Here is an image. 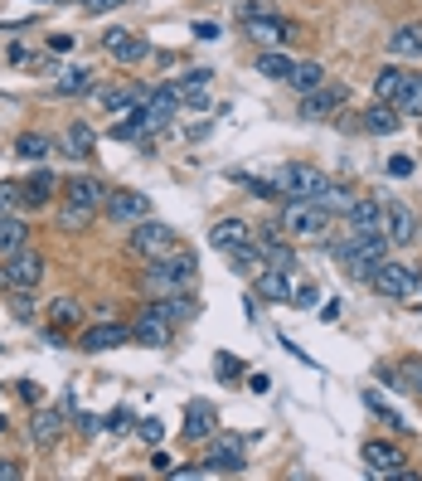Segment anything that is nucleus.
I'll use <instances>...</instances> for the list:
<instances>
[{"label": "nucleus", "instance_id": "1", "mask_svg": "<svg viewBox=\"0 0 422 481\" xmlns=\"http://www.w3.org/2000/svg\"><path fill=\"white\" fill-rule=\"evenodd\" d=\"M195 272H199V258L189 254V248H180V254L151 258V263H146V272H141V287H146L151 297L189 292V287H195Z\"/></svg>", "mask_w": 422, "mask_h": 481}, {"label": "nucleus", "instance_id": "2", "mask_svg": "<svg viewBox=\"0 0 422 481\" xmlns=\"http://www.w3.org/2000/svg\"><path fill=\"white\" fill-rule=\"evenodd\" d=\"M389 234H345L340 244H335V258H340V268L349 278H374L379 272V263L389 258Z\"/></svg>", "mask_w": 422, "mask_h": 481}, {"label": "nucleus", "instance_id": "3", "mask_svg": "<svg viewBox=\"0 0 422 481\" xmlns=\"http://www.w3.org/2000/svg\"><path fill=\"white\" fill-rule=\"evenodd\" d=\"M44 268H49V263H44L40 248H20V254L0 258V287H5V292H40Z\"/></svg>", "mask_w": 422, "mask_h": 481}, {"label": "nucleus", "instance_id": "4", "mask_svg": "<svg viewBox=\"0 0 422 481\" xmlns=\"http://www.w3.org/2000/svg\"><path fill=\"white\" fill-rule=\"evenodd\" d=\"M369 287L379 297H389V302H408V297L422 292V268H413V263H398V258H383L379 272L369 278Z\"/></svg>", "mask_w": 422, "mask_h": 481}, {"label": "nucleus", "instance_id": "5", "mask_svg": "<svg viewBox=\"0 0 422 481\" xmlns=\"http://www.w3.org/2000/svg\"><path fill=\"white\" fill-rule=\"evenodd\" d=\"M335 214H325L316 200H286L282 204V234L292 238H321L325 228H330Z\"/></svg>", "mask_w": 422, "mask_h": 481}, {"label": "nucleus", "instance_id": "6", "mask_svg": "<svg viewBox=\"0 0 422 481\" xmlns=\"http://www.w3.org/2000/svg\"><path fill=\"white\" fill-rule=\"evenodd\" d=\"M272 180L282 185V195H286V200H321V190L330 185V175L316 171V165H306V161L282 165V171H277Z\"/></svg>", "mask_w": 422, "mask_h": 481}, {"label": "nucleus", "instance_id": "7", "mask_svg": "<svg viewBox=\"0 0 422 481\" xmlns=\"http://www.w3.org/2000/svg\"><path fill=\"white\" fill-rule=\"evenodd\" d=\"M243 30H248V40L262 44V49H282V44H292L296 34H301L296 20H282V15H272V10H262V15H248Z\"/></svg>", "mask_w": 422, "mask_h": 481}, {"label": "nucleus", "instance_id": "8", "mask_svg": "<svg viewBox=\"0 0 422 481\" xmlns=\"http://www.w3.org/2000/svg\"><path fill=\"white\" fill-rule=\"evenodd\" d=\"M127 244H131V254H141V258H161L175 248V228L161 224V219H141V224H131Z\"/></svg>", "mask_w": 422, "mask_h": 481}, {"label": "nucleus", "instance_id": "9", "mask_svg": "<svg viewBox=\"0 0 422 481\" xmlns=\"http://www.w3.org/2000/svg\"><path fill=\"white\" fill-rule=\"evenodd\" d=\"M359 457H365V472H369V477H403V472H408V452L398 448V442L374 438V442L359 448Z\"/></svg>", "mask_w": 422, "mask_h": 481}, {"label": "nucleus", "instance_id": "10", "mask_svg": "<svg viewBox=\"0 0 422 481\" xmlns=\"http://www.w3.org/2000/svg\"><path fill=\"white\" fill-rule=\"evenodd\" d=\"M383 234H389L393 248H413L418 244V214L408 209L403 200H389L383 204Z\"/></svg>", "mask_w": 422, "mask_h": 481}, {"label": "nucleus", "instance_id": "11", "mask_svg": "<svg viewBox=\"0 0 422 481\" xmlns=\"http://www.w3.org/2000/svg\"><path fill=\"white\" fill-rule=\"evenodd\" d=\"M107 219L112 224H122V228H131V224H141V219H151V200L141 195V190H112V200H107Z\"/></svg>", "mask_w": 422, "mask_h": 481}, {"label": "nucleus", "instance_id": "12", "mask_svg": "<svg viewBox=\"0 0 422 481\" xmlns=\"http://www.w3.org/2000/svg\"><path fill=\"white\" fill-rule=\"evenodd\" d=\"M117 345H131V326H122V321H98V326L78 335L83 355H102V351H117Z\"/></svg>", "mask_w": 422, "mask_h": 481}, {"label": "nucleus", "instance_id": "13", "mask_svg": "<svg viewBox=\"0 0 422 481\" xmlns=\"http://www.w3.org/2000/svg\"><path fill=\"white\" fill-rule=\"evenodd\" d=\"M185 442H209L214 432H219V408H214L209 399H189L185 404Z\"/></svg>", "mask_w": 422, "mask_h": 481}, {"label": "nucleus", "instance_id": "14", "mask_svg": "<svg viewBox=\"0 0 422 481\" xmlns=\"http://www.w3.org/2000/svg\"><path fill=\"white\" fill-rule=\"evenodd\" d=\"M171 321L165 316H155L151 307H141V316L131 321V345H146V351H165V345H171Z\"/></svg>", "mask_w": 422, "mask_h": 481}, {"label": "nucleus", "instance_id": "15", "mask_svg": "<svg viewBox=\"0 0 422 481\" xmlns=\"http://www.w3.org/2000/svg\"><path fill=\"white\" fill-rule=\"evenodd\" d=\"M345 234H383V200H355L349 204Z\"/></svg>", "mask_w": 422, "mask_h": 481}, {"label": "nucleus", "instance_id": "16", "mask_svg": "<svg viewBox=\"0 0 422 481\" xmlns=\"http://www.w3.org/2000/svg\"><path fill=\"white\" fill-rule=\"evenodd\" d=\"M252 297H258V302H292V272L262 268L258 278H252Z\"/></svg>", "mask_w": 422, "mask_h": 481}, {"label": "nucleus", "instance_id": "17", "mask_svg": "<svg viewBox=\"0 0 422 481\" xmlns=\"http://www.w3.org/2000/svg\"><path fill=\"white\" fill-rule=\"evenodd\" d=\"M349 88H330V83H321V88L301 93V117H330L335 107H345Z\"/></svg>", "mask_w": 422, "mask_h": 481}, {"label": "nucleus", "instance_id": "18", "mask_svg": "<svg viewBox=\"0 0 422 481\" xmlns=\"http://www.w3.org/2000/svg\"><path fill=\"white\" fill-rule=\"evenodd\" d=\"M64 195L74 200V204H88V209H98V214H102V209H107V200H112V190H107L98 175H78V180H68V185H64Z\"/></svg>", "mask_w": 422, "mask_h": 481}, {"label": "nucleus", "instance_id": "19", "mask_svg": "<svg viewBox=\"0 0 422 481\" xmlns=\"http://www.w3.org/2000/svg\"><path fill=\"white\" fill-rule=\"evenodd\" d=\"M199 467H204L209 477H224V472H243L248 457H243V448H238V442H214V448L204 452Z\"/></svg>", "mask_w": 422, "mask_h": 481}, {"label": "nucleus", "instance_id": "20", "mask_svg": "<svg viewBox=\"0 0 422 481\" xmlns=\"http://www.w3.org/2000/svg\"><path fill=\"white\" fill-rule=\"evenodd\" d=\"M64 428H68L64 414H54V408H40V414H34V423H30V442H34L40 452H49L54 442L64 438Z\"/></svg>", "mask_w": 422, "mask_h": 481}, {"label": "nucleus", "instance_id": "21", "mask_svg": "<svg viewBox=\"0 0 422 481\" xmlns=\"http://www.w3.org/2000/svg\"><path fill=\"white\" fill-rule=\"evenodd\" d=\"M238 244H252V224H243V219H219L209 228V248H219V254H228V248H238Z\"/></svg>", "mask_w": 422, "mask_h": 481}, {"label": "nucleus", "instance_id": "22", "mask_svg": "<svg viewBox=\"0 0 422 481\" xmlns=\"http://www.w3.org/2000/svg\"><path fill=\"white\" fill-rule=\"evenodd\" d=\"M98 98H102L107 112H122L127 117V112H136V107L151 98V88H146V83H131V88H102Z\"/></svg>", "mask_w": 422, "mask_h": 481}, {"label": "nucleus", "instance_id": "23", "mask_svg": "<svg viewBox=\"0 0 422 481\" xmlns=\"http://www.w3.org/2000/svg\"><path fill=\"white\" fill-rule=\"evenodd\" d=\"M20 248H30V224H25V214H0V258L20 254Z\"/></svg>", "mask_w": 422, "mask_h": 481}, {"label": "nucleus", "instance_id": "24", "mask_svg": "<svg viewBox=\"0 0 422 481\" xmlns=\"http://www.w3.org/2000/svg\"><path fill=\"white\" fill-rule=\"evenodd\" d=\"M408 78H413L408 68L383 64L379 74H374V98H379V102H398V98H403V88H408Z\"/></svg>", "mask_w": 422, "mask_h": 481}, {"label": "nucleus", "instance_id": "25", "mask_svg": "<svg viewBox=\"0 0 422 481\" xmlns=\"http://www.w3.org/2000/svg\"><path fill=\"white\" fill-rule=\"evenodd\" d=\"M359 122H365V131H374V137H393V131L403 127V112H398L393 102H379V98H374V107L359 117Z\"/></svg>", "mask_w": 422, "mask_h": 481}, {"label": "nucleus", "instance_id": "26", "mask_svg": "<svg viewBox=\"0 0 422 481\" xmlns=\"http://www.w3.org/2000/svg\"><path fill=\"white\" fill-rule=\"evenodd\" d=\"M389 54L393 58H422V20H408L389 34Z\"/></svg>", "mask_w": 422, "mask_h": 481}, {"label": "nucleus", "instance_id": "27", "mask_svg": "<svg viewBox=\"0 0 422 481\" xmlns=\"http://www.w3.org/2000/svg\"><path fill=\"white\" fill-rule=\"evenodd\" d=\"M151 311H155V316H165L171 326H180V321H189V316H195V297H189V292L155 297V302H151Z\"/></svg>", "mask_w": 422, "mask_h": 481}, {"label": "nucleus", "instance_id": "28", "mask_svg": "<svg viewBox=\"0 0 422 481\" xmlns=\"http://www.w3.org/2000/svg\"><path fill=\"white\" fill-rule=\"evenodd\" d=\"M54 185H58L54 171H44V165H40V171H34L25 185H20V190H25V209H44V204L54 200Z\"/></svg>", "mask_w": 422, "mask_h": 481}, {"label": "nucleus", "instance_id": "29", "mask_svg": "<svg viewBox=\"0 0 422 481\" xmlns=\"http://www.w3.org/2000/svg\"><path fill=\"white\" fill-rule=\"evenodd\" d=\"M365 404H369V414L379 418V423L389 428V432H413V423H408V418L398 414L393 404H383V394H379V389H365Z\"/></svg>", "mask_w": 422, "mask_h": 481}, {"label": "nucleus", "instance_id": "30", "mask_svg": "<svg viewBox=\"0 0 422 481\" xmlns=\"http://www.w3.org/2000/svg\"><path fill=\"white\" fill-rule=\"evenodd\" d=\"M224 258L233 263L238 278H258V272L268 268V258H262V248H258V244H238V248H228Z\"/></svg>", "mask_w": 422, "mask_h": 481}, {"label": "nucleus", "instance_id": "31", "mask_svg": "<svg viewBox=\"0 0 422 481\" xmlns=\"http://www.w3.org/2000/svg\"><path fill=\"white\" fill-rule=\"evenodd\" d=\"M15 156H20V161H30V165H44L54 156V141L44 137V131H25V137L15 141Z\"/></svg>", "mask_w": 422, "mask_h": 481}, {"label": "nucleus", "instance_id": "32", "mask_svg": "<svg viewBox=\"0 0 422 481\" xmlns=\"http://www.w3.org/2000/svg\"><path fill=\"white\" fill-rule=\"evenodd\" d=\"M92 219H98V209H88V204H74V200L58 204V228H64V234H83Z\"/></svg>", "mask_w": 422, "mask_h": 481}, {"label": "nucleus", "instance_id": "33", "mask_svg": "<svg viewBox=\"0 0 422 481\" xmlns=\"http://www.w3.org/2000/svg\"><path fill=\"white\" fill-rule=\"evenodd\" d=\"M286 83H292L296 93H311L325 83V64H316V58H301V64H292V74H286Z\"/></svg>", "mask_w": 422, "mask_h": 481}, {"label": "nucleus", "instance_id": "34", "mask_svg": "<svg viewBox=\"0 0 422 481\" xmlns=\"http://www.w3.org/2000/svg\"><path fill=\"white\" fill-rule=\"evenodd\" d=\"M252 74L272 78V83H286V74H292V58H286L282 49H262L258 64H252Z\"/></svg>", "mask_w": 422, "mask_h": 481}, {"label": "nucleus", "instance_id": "35", "mask_svg": "<svg viewBox=\"0 0 422 481\" xmlns=\"http://www.w3.org/2000/svg\"><path fill=\"white\" fill-rule=\"evenodd\" d=\"M64 156H74V161H88L92 156V127L88 122H74L64 131Z\"/></svg>", "mask_w": 422, "mask_h": 481}, {"label": "nucleus", "instance_id": "36", "mask_svg": "<svg viewBox=\"0 0 422 481\" xmlns=\"http://www.w3.org/2000/svg\"><path fill=\"white\" fill-rule=\"evenodd\" d=\"M107 54H112L117 64H141V58H151V40H141V34H127V40L112 44Z\"/></svg>", "mask_w": 422, "mask_h": 481}, {"label": "nucleus", "instance_id": "37", "mask_svg": "<svg viewBox=\"0 0 422 481\" xmlns=\"http://www.w3.org/2000/svg\"><path fill=\"white\" fill-rule=\"evenodd\" d=\"M228 180H233V185H243L248 195H258V200H286V195H282V185H277V180H262V175H243V171H233Z\"/></svg>", "mask_w": 422, "mask_h": 481}, {"label": "nucleus", "instance_id": "38", "mask_svg": "<svg viewBox=\"0 0 422 481\" xmlns=\"http://www.w3.org/2000/svg\"><path fill=\"white\" fill-rule=\"evenodd\" d=\"M54 93L58 98H83V93H92V74L88 68H68V74L54 83Z\"/></svg>", "mask_w": 422, "mask_h": 481}, {"label": "nucleus", "instance_id": "39", "mask_svg": "<svg viewBox=\"0 0 422 481\" xmlns=\"http://www.w3.org/2000/svg\"><path fill=\"white\" fill-rule=\"evenodd\" d=\"M316 204H321L325 214H340V219H345V209H349V204H355V195H349L345 185H335V180H330V185L321 190V200H316Z\"/></svg>", "mask_w": 422, "mask_h": 481}, {"label": "nucleus", "instance_id": "40", "mask_svg": "<svg viewBox=\"0 0 422 481\" xmlns=\"http://www.w3.org/2000/svg\"><path fill=\"white\" fill-rule=\"evenodd\" d=\"M403 117H422V74H413L408 78V88H403V98L393 102Z\"/></svg>", "mask_w": 422, "mask_h": 481}, {"label": "nucleus", "instance_id": "41", "mask_svg": "<svg viewBox=\"0 0 422 481\" xmlns=\"http://www.w3.org/2000/svg\"><path fill=\"white\" fill-rule=\"evenodd\" d=\"M49 321H54V326H78L83 307L74 302V297H58V302H49Z\"/></svg>", "mask_w": 422, "mask_h": 481}, {"label": "nucleus", "instance_id": "42", "mask_svg": "<svg viewBox=\"0 0 422 481\" xmlns=\"http://www.w3.org/2000/svg\"><path fill=\"white\" fill-rule=\"evenodd\" d=\"M20 204H25V190L15 180H0V214H20Z\"/></svg>", "mask_w": 422, "mask_h": 481}, {"label": "nucleus", "instance_id": "43", "mask_svg": "<svg viewBox=\"0 0 422 481\" xmlns=\"http://www.w3.org/2000/svg\"><path fill=\"white\" fill-rule=\"evenodd\" d=\"M316 302H321V287H316V282H301V287H292V307H296V311H311Z\"/></svg>", "mask_w": 422, "mask_h": 481}, {"label": "nucleus", "instance_id": "44", "mask_svg": "<svg viewBox=\"0 0 422 481\" xmlns=\"http://www.w3.org/2000/svg\"><path fill=\"white\" fill-rule=\"evenodd\" d=\"M34 292H10V311H15V321H34Z\"/></svg>", "mask_w": 422, "mask_h": 481}, {"label": "nucleus", "instance_id": "45", "mask_svg": "<svg viewBox=\"0 0 422 481\" xmlns=\"http://www.w3.org/2000/svg\"><path fill=\"white\" fill-rule=\"evenodd\" d=\"M214 375H219V379L243 375V360H238V355H228V351H219V355H214Z\"/></svg>", "mask_w": 422, "mask_h": 481}, {"label": "nucleus", "instance_id": "46", "mask_svg": "<svg viewBox=\"0 0 422 481\" xmlns=\"http://www.w3.org/2000/svg\"><path fill=\"white\" fill-rule=\"evenodd\" d=\"M136 438H141V442H146V448H161L165 428H161V423H155V418H141V423H136Z\"/></svg>", "mask_w": 422, "mask_h": 481}, {"label": "nucleus", "instance_id": "47", "mask_svg": "<svg viewBox=\"0 0 422 481\" xmlns=\"http://www.w3.org/2000/svg\"><path fill=\"white\" fill-rule=\"evenodd\" d=\"M131 423H136V418H131V408H112V414L102 418V428H107V432H127Z\"/></svg>", "mask_w": 422, "mask_h": 481}, {"label": "nucleus", "instance_id": "48", "mask_svg": "<svg viewBox=\"0 0 422 481\" xmlns=\"http://www.w3.org/2000/svg\"><path fill=\"white\" fill-rule=\"evenodd\" d=\"M209 78H214L209 68H189V74H185V78L175 83V88H204V83H209Z\"/></svg>", "mask_w": 422, "mask_h": 481}, {"label": "nucleus", "instance_id": "49", "mask_svg": "<svg viewBox=\"0 0 422 481\" xmlns=\"http://www.w3.org/2000/svg\"><path fill=\"white\" fill-rule=\"evenodd\" d=\"M389 175H393V180H408V175H413V156H393V161H389Z\"/></svg>", "mask_w": 422, "mask_h": 481}, {"label": "nucleus", "instance_id": "50", "mask_svg": "<svg viewBox=\"0 0 422 481\" xmlns=\"http://www.w3.org/2000/svg\"><path fill=\"white\" fill-rule=\"evenodd\" d=\"M15 394H20L25 404H40V399H44V394H40V384H34V379H15Z\"/></svg>", "mask_w": 422, "mask_h": 481}, {"label": "nucleus", "instance_id": "51", "mask_svg": "<svg viewBox=\"0 0 422 481\" xmlns=\"http://www.w3.org/2000/svg\"><path fill=\"white\" fill-rule=\"evenodd\" d=\"M127 0H83V10H88V15H107V10H122Z\"/></svg>", "mask_w": 422, "mask_h": 481}, {"label": "nucleus", "instance_id": "52", "mask_svg": "<svg viewBox=\"0 0 422 481\" xmlns=\"http://www.w3.org/2000/svg\"><path fill=\"white\" fill-rule=\"evenodd\" d=\"M74 44H78V34H49V49L54 54H68Z\"/></svg>", "mask_w": 422, "mask_h": 481}, {"label": "nucleus", "instance_id": "53", "mask_svg": "<svg viewBox=\"0 0 422 481\" xmlns=\"http://www.w3.org/2000/svg\"><path fill=\"white\" fill-rule=\"evenodd\" d=\"M195 40H204V44H209V40H219V25H209V20H199V25H195Z\"/></svg>", "mask_w": 422, "mask_h": 481}, {"label": "nucleus", "instance_id": "54", "mask_svg": "<svg viewBox=\"0 0 422 481\" xmlns=\"http://www.w3.org/2000/svg\"><path fill=\"white\" fill-rule=\"evenodd\" d=\"M340 307H345V302H335V297H330V302L321 307V321H340Z\"/></svg>", "mask_w": 422, "mask_h": 481}, {"label": "nucleus", "instance_id": "55", "mask_svg": "<svg viewBox=\"0 0 422 481\" xmlns=\"http://www.w3.org/2000/svg\"><path fill=\"white\" fill-rule=\"evenodd\" d=\"M248 389H252V394H268L272 379H268V375H248Z\"/></svg>", "mask_w": 422, "mask_h": 481}, {"label": "nucleus", "instance_id": "56", "mask_svg": "<svg viewBox=\"0 0 422 481\" xmlns=\"http://www.w3.org/2000/svg\"><path fill=\"white\" fill-rule=\"evenodd\" d=\"M0 481H20V467L5 462V457H0Z\"/></svg>", "mask_w": 422, "mask_h": 481}, {"label": "nucleus", "instance_id": "57", "mask_svg": "<svg viewBox=\"0 0 422 481\" xmlns=\"http://www.w3.org/2000/svg\"><path fill=\"white\" fill-rule=\"evenodd\" d=\"M44 5H83V0H44Z\"/></svg>", "mask_w": 422, "mask_h": 481}, {"label": "nucleus", "instance_id": "58", "mask_svg": "<svg viewBox=\"0 0 422 481\" xmlns=\"http://www.w3.org/2000/svg\"><path fill=\"white\" fill-rule=\"evenodd\" d=\"M0 432H5V414H0Z\"/></svg>", "mask_w": 422, "mask_h": 481}, {"label": "nucleus", "instance_id": "59", "mask_svg": "<svg viewBox=\"0 0 422 481\" xmlns=\"http://www.w3.org/2000/svg\"><path fill=\"white\" fill-rule=\"evenodd\" d=\"M418 297H422V292H418Z\"/></svg>", "mask_w": 422, "mask_h": 481}]
</instances>
